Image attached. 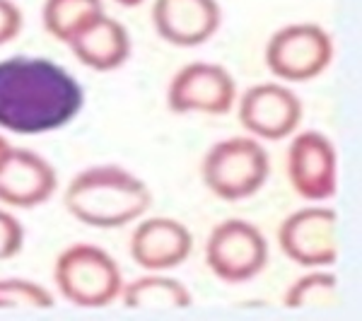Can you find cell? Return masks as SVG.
<instances>
[{
	"instance_id": "obj_2",
	"label": "cell",
	"mask_w": 362,
	"mask_h": 321,
	"mask_svg": "<svg viewBox=\"0 0 362 321\" xmlns=\"http://www.w3.org/2000/svg\"><path fill=\"white\" fill-rule=\"evenodd\" d=\"M153 194L136 174L116 165L75 174L66 189V208L78 223L95 230H119L148 213Z\"/></svg>"
},
{
	"instance_id": "obj_13",
	"label": "cell",
	"mask_w": 362,
	"mask_h": 321,
	"mask_svg": "<svg viewBox=\"0 0 362 321\" xmlns=\"http://www.w3.org/2000/svg\"><path fill=\"white\" fill-rule=\"evenodd\" d=\"M155 32L174 46H201L220 27L215 0H155Z\"/></svg>"
},
{
	"instance_id": "obj_18",
	"label": "cell",
	"mask_w": 362,
	"mask_h": 321,
	"mask_svg": "<svg viewBox=\"0 0 362 321\" xmlns=\"http://www.w3.org/2000/svg\"><path fill=\"white\" fill-rule=\"evenodd\" d=\"M54 295L44 285L25 278L0 280V309H51Z\"/></svg>"
},
{
	"instance_id": "obj_21",
	"label": "cell",
	"mask_w": 362,
	"mask_h": 321,
	"mask_svg": "<svg viewBox=\"0 0 362 321\" xmlns=\"http://www.w3.org/2000/svg\"><path fill=\"white\" fill-rule=\"evenodd\" d=\"M10 148H13V145H10L3 136H0V162H3V157L8 155V150H10Z\"/></svg>"
},
{
	"instance_id": "obj_16",
	"label": "cell",
	"mask_w": 362,
	"mask_h": 321,
	"mask_svg": "<svg viewBox=\"0 0 362 321\" xmlns=\"http://www.w3.org/2000/svg\"><path fill=\"white\" fill-rule=\"evenodd\" d=\"M99 15H104L102 0H46L42 22L51 37L68 44Z\"/></svg>"
},
{
	"instance_id": "obj_1",
	"label": "cell",
	"mask_w": 362,
	"mask_h": 321,
	"mask_svg": "<svg viewBox=\"0 0 362 321\" xmlns=\"http://www.w3.org/2000/svg\"><path fill=\"white\" fill-rule=\"evenodd\" d=\"M85 90L49 58L13 56L0 61V128L17 136L61 131L80 114Z\"/></svg>"
},
{
	"instance_id": "obj_6",
	"label": "cell",
	"mask_w": 362,
	"mask_h": 321,
	"mask_svg": "<svg viewBox=\"0 0 362 321\" xmlns=\"http://www.w3.org/2000/svg\"><path fill=\"white\" fill-rule=\"evenodd\" d=\"M206 264L210 273L225 283H247L256 278L268 264L264 232L239 218L215 225L206 242Z\"/></svg>"
},
{
	"instance_id": "obj_17",
	"label": "cell",
	"mask_w": 362,
	"mask_h": 321,
	"mask_svg": "<svg viewBox=\"0 0 362 321\" xmlns=\"http://www.w3.org/2000/svg\"><path fill=\"white\" fill-rule=\"evenodd\" d=\"M288 309H334L341 302L338 278L326 271H312L297 278L285 293Z\"/></svg>"
},
{
	"instance_id": "obj_14",
	"label": "cell",
	"mask_w": 362,
	"mask_h": 321,
	"mask_svg": "<svg viewBox=\"0 0 362 321\" xmlns=\"http://www.w3.org/2000/svg\"><path fill=\"white\" fill-rule=\"evenodd\" d=\"M68 46L83 66L99 73L121 68L131 56V37L126 27L109 15H99L97 20H92L70 39Z\"/></svg>"
},
{
	"instance_id": "obj_4",
	"label": "cell",
	"mask_w": 362,
	"mask_h": 321,
	"mask_svg": "<svg viewBox=\"0 0 362 321\" xmlns=\"http://www.w3.org/2000/svg\"><path fill=\"white\" fill-rule=\"evenodd\" d=\"M271 160L256 138H225L203 157V182L223 201H242L254 196L266 184Z\"/></svg>"
},
{
	"instance_id": "obj_7",
	"label": "cell",
	"mask_w": 362,
	"mask_h": 321,
	"mask_svg": "<svg viewBox=\"0 0 362 321\" xmlns=\"http://www.w3.org/2000/svg\"><path fill=\"white\" fill-rule=\"evenodd\" d=\"M278 244L302 268L334 266L338 259V215L321 206L295 210L280 225Z\"/></svg>"
},
{
	"instance_id": "obj_22",
	"label": "cell",
	"mask_w": 362,
	"mask_h": 321,
	"mask_svg": "<svg viewBox=\"0 0 362 321\" xmlns=\"http://www.w3.org/2000/svg\"><path fill=\"white\" fill-rule=\"evenodd\" d=\"M114 3L124 5V8H136V5H140L143 0H114Z\"/></svg>"
},
{
	"instance_id": "obj_10",
	"label": "cell",
	"mask_w": 362,
	"mask_h": 321,
	"mask_svg": "<svg viewBox=\"0 0 362 321\" xmlns=\"http://www.w3.org/2000/svg\"><path fill=\"white\" fill-rule=\"evenodd\" d=\"M239 124L261 140L293 136L302 121V102L293 90L278 83L249 87L239 99Z\"/></svg>"
},
{
	"instance_id": "obj_12",
	"label": "cell",
	"mask_w": 362,
	"mask_h": 321,
	"mask_svg": "<svg viewBox=\"0 0 362 321\" xmlns=\"http://www.w3.org/2000/svg\"><path fill=\"white\" fill-rule=\"evenodd\" d=\"M194 237L174 218H148L131 235V259L150 273L177 268L191 256Z\"/></svg>"
},
{
	"instance_id": "obj_20",
	"label": "cell",
	"mask_w": 362,
	"mask_h": 321,
	"mask_svg": "<svg viewBox=\"0 0 362 321\" xmlns=\"http://www.w3.org/2000/svg\"><path fill=\"white\" fill-rule=\"evenodd\" d=\"M22 29V13L13 0H0V46L13 42Z\"/></svg>"
},
{
	"instance_id": "obj_3",
	"label": "cell",
	"mask_w": 362,
	"mask_h": 321,
	"mask_svg": "<svg viewBox=\"0 0 362 321\" xmlns=\"http://www.w3.org/2000/svg\"><path fill=\"white\" fill-rule=\"evenodd\" d=\"M54 280L66 302L83 309L109 307L124 288L119 264L95 244H73L56 259Z\"/></svg>"
},
{
	"instance_id": "obj_5",
	"label": "cell",
	"mask_w": 362,
	"mask_h": 321,
	"mask_svg": "<svg viewBox=\"0 0 362 321\" xmlns=\"http://www.w3.org/2000/svg\"><path fill=\"white\" fill-rule=\"evenodd\" d=\"M334 42L319 25H288L278 29L266 46V66L285 83H307L329 68Z\"/></svg>"
},
{
	"instance_id": "obj_19",
	"label": "cell",
	"mask_w": 362,
	"mask_h": 321,
	"mask_svg": "<svg viewBox=\"0 0 362 321\" xmlns=\"http://www.w3.org/2000/svg\"><path fill=\"white\" fill-rule=\"evenodd\" d=\"M22 244H25V227L8 210H0V261L20 254Z\"/></svg>"
},
{
	"instance_id": "obj_9",
	"label": "cell",
	"mask_w": 362,
	"mask_h": 321,
	"mask_svg": "<svg viewBox=\"0 0 362 321\" xmlns=\"http://www.w3.org/2000/svg\"><path fill=\"white\" fill-rule=\"evenodd\" d=\"M288 179L293 191L305 201H329L338 186V155L324 133H297L288 148Z\"/></svg>"
},
{
	"instance_id": "obj_15",
	"label": "cell",
	"mask_w": 362,
	"mask_h": 321,
	"mask_svg": "<svg viewBox=\"0 0 362 321\" xmlns=\"http://www.w3.org/2000/svg\"><path fill=\"white\" fill-rule=\"evenodd\" d=\"M119 297L128 309H189L194 302L184 283L160 273L126 283Z\"/></svg>"
},
{
	"instance_id": "obj_8",
	"label": "cell",
	"mask_w": 362,
	"mask_h": 321,
	"mask_svg": "<svg viewBox=\"0 0 362 321\" xmlns=\"http://www.w3.org/2000/svg\"><path fill=\"white\" fill-rule=\"evenodd\" d=\"M237 85L218 63L194 61L177 70L167 87V104L174 114L223 116L235 107Z\"/></svg>"
},
{
	"instance_id": "obj_11",
	"label": "cell",
	"mask_w": 362,
	"mask_h": 321,
	"mask_svg": "<svg viewBox=\"0 0 362 321\" xmlns=\"http://www.w3.org/2000/svg\"><path fill=\"white\" fill-rule=\"evenodd\" d=\"M56 169L42 155L10 148L0 162V203L13 208H37L56 194Z\"/></svg>"
}]
</instances>
